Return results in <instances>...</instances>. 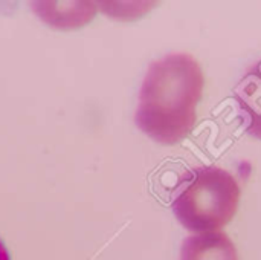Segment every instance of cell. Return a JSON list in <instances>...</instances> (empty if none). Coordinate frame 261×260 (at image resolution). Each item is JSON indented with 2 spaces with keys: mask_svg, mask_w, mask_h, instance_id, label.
<instances>
[{
  "mask_svg": "<svg viewBox=\"0 0 261 260\" xmlns=\"http://www.w3.org/2000/svg\"><path fill=\"white\" fill-rule=\"evenodd\" d=\"M202 92L203 72L191 55L171 54L151 63L139 93L136 126L164 146L180 143L194 127Z\"/></svg>",
  "mask_w": 261,
  "mask_h": 260,
  "instance_id": "1",
  "label": "cell"
},
{
  "mask_svg": "<svg viewBox=\"0 0 261 260\" xmlns=\"http://www.w3.org/2000/svg\"><path fill=\"white\" fill-rule=\"evenodd\" d=\"M239 201L240 187L231 173L219 167H197L182 176L173 211L187 230L213 233L234 218Z\"/></svg>",
  "mask_w": 261,
  "mask_h": 260,
  "instance_id": "2",
  "label": "cell"
},
{
  "mask_svg": "<svg viewBox=\"0 0 261 260\" xmlns=\"http://www.w3.org/2000/svg\"><path fill=\"white\" fill-rule=\"evenodd\" d=\"M246 130L261 139V61L252 66L234 89Z\"/></svg>",
  "mask_w": 261,
  "mask_h": 260,
  "instance_id": "3",
  "label": "cell"
},
{
  "mask_svg": "<svg viewBox=\"0 0 261 260\" xmlns=\"http://www.w3.org/2000/svg\"><path fill=\"white\" fill-rule=\"evenodd\" d=\"M180 260H239V254L226 234L213 231L185 239Z\"/></svg>",
  "mask_w": 261,
  "mask_h": 260,
  "instance_id": "4",
  "label": "cell"
},
{
  "mask_svg": "<svg viewBox=\"0 0 261 260\" xmlns=\"http://www.w3.org/2000/svg\"><path fill=\"white\" fill-rule=\"evenodd\" d=\"M0 260H11L9 259V254H8V250L5 248L2 241H0Z\"/></svg>",
  "mask_w": 261,
  "mask_h": 260,
  "instance_id": "5",
  "label": "cell"
}]
</instances>
